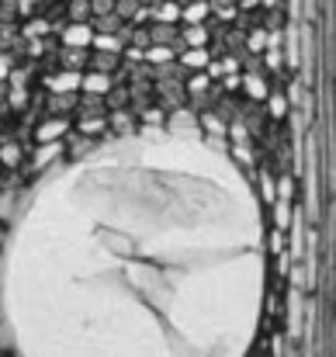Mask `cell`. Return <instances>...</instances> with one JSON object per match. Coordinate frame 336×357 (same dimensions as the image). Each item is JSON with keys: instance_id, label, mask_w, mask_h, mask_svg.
I'll return each mask as SVG.
<instances>
[{"instance_id": "6da1fadb", "label": "cell", "mask_w": 336, "mask_h": 357, "mask_svg": "<svg viewBox=\"0 0 336 357\" xmlns=\"http://www.w3.org/2000/svg\"><path fill=\"white\" fill-rule=\"evenodd\" d=\"M0 295L17 357H246L267 295L260 202L201 135L101 142L21 205Z\"/></svg>"}]
</instances>
